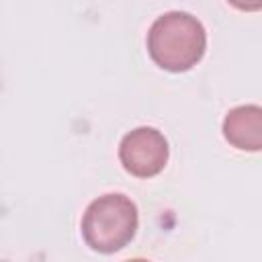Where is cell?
I'll return each instance as SVG.
<instances>
[{
  "instance_id": "obj_1",
  "label": "cell",
  "mask_w": 262,
  "mask_h": 262,
  "mask_svg": "<svg viewBox=\"0 0 262 262\" xmlns=\"http://www.w3.org/2000/svg\"><path fill=\"white\" fill-rule=\"evenodd\" d=\"M147 53L156 66L166 72H188L207 49V31L203 23L184 10L160 14L147 31Z\"/></svg>"
},
{
  "instance_id": "obj_2",
  "label": "cell",
  "mask_w": 262,
  "mask_h": 262,
  "mask_svg": "<svg viewBox=\"0 0 262 262\" xmlns=\"http://www.w3.org/2000/svg\"><path fill=\"white\" fill-rule=\"evenodd\" d=\"M137 205L123 192H108L94 199L82 215V237L98 254L123 250L137 233Z\"/></svg>"
},
{
  "instance_id": "obj_3",
  "label": "cell",
  "mask_w": 262,
  "mask_h": 262,
  "mask_svg": "<svg viewBox=\"0 0 262 262\" xmlns=\"http://www.w3.org/2000/svg\"><path fill=\"white\" fill-rule=\"evenodd\" d=\"M170 158V145L156 127H135L123 135L119 143V160L135 178H151L160 174Z\"/></svg>"
},
{
  "instance_id": "obj_4",
  "label": "cell",
  "mask_w": 262,
  "mask_h": 262,
  "mask_svg": "<svg viewBox=\"0 0 262 262\" xmlns=\"http://www.w3.org/2000/svg\"><path fill=\"white\" fill-rule=\"evenodd\" d=\"M223 137L242 151H260L262 108L258 104H242L231 108L223 119Z\"/></svg>"
},
{
  "instance_id": "obj_5",
  "label": "cell",
  "mask_w": 262,
  "mask_h": 262,
  "mask_svg": "<svg viewBox=\"0 0 262 262\" xmlns=\"http://www.w3.org/2000/svg\"><path fill=\"white\" fill-rule=\"evenodd\" d=\"M127 262H149V260H145V258H131V260H127Z\"/></svg>"
}]
</instances>
